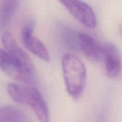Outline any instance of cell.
<instances>
[{"mask_svg":"<svg viewBox=\"0 0 122 122\" xmlns=\"http://www.w3.org/2000/svg\"><path fill=\"white\" fill-rule=\"evenodd\" d=\"M63 77L69 95L74 100L80 98L86 86L87 73L81 61L72 53H66L61 61Z\"/></svg>","mask_w":122,"mask_h":122,"instance_id":"obj_1","label":"cell"},{"mask_svg":"<svg viewBox=\"0 0 122 122\" xmlns=\"http://www.w3.org/2000/svg\"><path fill=\"white\" fill-rule=\"evenodd\" d=\"M0 67L15 80L30 86L34 83V68L27 66L3 49H0Z\"/></svg>","mask_w":122,"mask_h":122,"instance_id":"obj_2","label":"cell"},{"mask_svg":"<svg viewBox=\"0 0 122 122\" xmlns=\"http://www.w3.org/2000/svg\"><path fill=\"white\" fill-rule=\"evenodd\" d=\"M80 23L90 28L97 25V19L93 9L80 0H59Z\"/></svg>","mask_w":122,"mask_h":122,"instance_id":"obj_3","label":"cell"},{"mask_svg":"<svg viewBox=\"0 0 122 122\" xmlns=\"http://www.w3.org/2000/svg\"><path fill=\"white\" fill-rule=\"evenodd\" d=\"M34 22L29 21L22 29L21 37L25 47L41 60L48 62L50 61V54L43 42L33 36Z\"/></svg>","mask_w":122,"mask_h":122,"instance_id":"obj_4","label":"cell"},{"mask_svg":"<svg viewBox=\"0 0 122 122\" xmlns=\"http://www.w3.org/2000/svg\"><path fill=\"white\" fill-rule=\"evenodd\" d=\"M102 51L105 74L108 78H115L122 70V59L119 51L110 43H102Z\"/></svg>","mask_w":122,"mask_h":122,"instance_id":"obj_5","label":"cell"},{"mask_svg":"<svg viewBox=\"0 0 122 122\" xmlns=\"http://www.w3.org/2000/svg\"><path fill=\"white\" fill-rule=\"evenodd\" d=\"M78 49L90 61L97 62L102 60V43H98L88 34L78 32Z\"/></svg>","mask_w":122,"mask_h":122,"instance_id":"obj_6","label":"cell"},{"mask_svg":"<svg viewBox=\"0 0 122 122\" xmlns=\"http://www.w3.org/2000/svg\"><path fill=\"white\" fill-rule=\"evenodd\" d=\"M1 41L5 48V51L10 55L19 60L27 66L34 68L32 60L28 54L19 46L12 34L8 31L3 32L1 36Z\"/></svg>","mask_w":122,"mask_h":122,"instance_id":"obj_7","label":"cell"},{"mask_svg":"<svg viewBox=\"0 0 122 122\" xmlns=\"http://www.w3.org/2000/svg\"><path fill=\"white\" fill-rule=\"evenodd\" d=\"M30 106L40 122H50L47 105L40 92L36 87H30Z\"/></svg>","mask_w":122,"mask_h":122,"instance_id":"obj_8","label":"cell"},{"mask_svg":"<svg viewBox=\"0 0 122 122\" xmlns=\"http://www.w3.org/2000/svg\"><path fill=\"white\" fill-rule=\"evenodd\" d=\"M30 87L10 83L8 84L7 90L10 97L16 102L28 105L30 100Z\"/></svg>","mask_w":122,"mask_h":122,"instance_id":"obj_9","label":"cell"},{"mask_svg":"<svg viewBox=\"0 0 122 122\" xmlns=\"http://www.w3.org/2000/svg\"><path fill=\"white\" fill-rule=\"evenodd\" d=\"M19 0H3L0 5V25L3 27L10 23L18 8Z\"/></svg>","mask_w":122,"mask_h":122,"instance_id":"obj_10","label":"cell"},{"mask_svg":"<svg viewBox=\"0 0 122 122\" xmlns=\"http://www.w3.org/2000/svg\"><path fill=\"white\" fill-rule=\"evenodd\" d=\"M26 115L20 109L8 105L0 108V122H28Z\"/></svg>","mask_w":122,"mask_h":122,"instance_id":"obj_11","label":"cell"},{"mask_svg":"<svg viewBox=\"0 0 122 122\" xmlns=\"http://www.w3.org/2000/svg\"><path fill=\"white\" fill-rule=\"evenodd\" d=\"M63 41L70 50H79L78 49V32L70 28H65L62 34Z\"/></svg>","mask_w":122,"mask_h":122,"instance_id":"obj_12","label":"cell"}]
</instances>
